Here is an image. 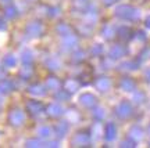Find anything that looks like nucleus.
Listing matches in <instances>:
<instances>
[{"instance_id":"nucleus-9","label":"nucleus","mask_w":150,"mask_h":148,"mask_svg":"<svg viewBox=\"0 0 150 148\" xmlns=\"http://www.w3.org/2000/svg\"><path fill=\"white\" fill-rule=\"evenodd\" d=\"M50 111H53L52 112V115L53 116H59V115H61V107H59V105H52L50 107Z\"/></svg>"},{"instance_id":"nucleus-5","label":"nucleus","mask_w":150,"mask_h":148,"mask_svg":"<svg viewBox=\"0 0 150 148\" xmlns=\"http://www.w3.org/2000/svg\"><path fill=\"white\" fill-rule=\"evenodd\" d=\"M96 86H97V89H100L104 91V90H107L108 87H110V80H108L107 78H100V79H97Z\"/></svg>"},{"instance_id":"nucleus-3","label":"nucleus","mask_w":150,"mask_h":148,"mask_svg":"<svg viewBox=\"0 0 150 148\" xmlns=\"http://www.w3.org/2000/svg\"><path fill=\"white\" fill-rule=\"evenodd\" d=\"M79 101H81V104L82 105H85V107H93L95 105V102H96V98L93 97L92 94H83V95H81V98H79Z\"/></svg>"},{"instance_id":"nucleus-7","label":"nucleus","mask_w":150,"mask_h":148,"mask_svg":"<svg viewBox=\"0 0 150 148\" xmlns=\"http://www.w3.org/2000/svg\"><path fill=\"white\" fill-rule=\"evenodd\" d=\"M121 87H122L124 90H127V91H131V90H134L135 85L131 79H124L122 82H121Z\"/></svg>"},{"instance_id":"nucleus-8","label":"nucleus","mask_w":150,"mask_h":148,"mask_svg":"<svg viewBox=\"0 0 150 148\" xmlns=\"http://www.w3.org/2000/svg\"><path fill=\"white\" fill-rule=\"evenodd\" d=\"M122 53H124V48H121V47H114L111 50V55L114 57V58L121 57V55H122Z\"/></svg>"},{"instance_id":"nucleus-1","label":"nucleus","mask_w":150,"mask_h":148,"mask_svg":"<svg viewBox=\"0 0 150 148\" xmlns=\"http://www.w3.org/2000/svg\"><path fill=\"white\" fill-rule=\"evenodd\" d=\"M117 15L122 17V18H135L136 17V11L129 7V6H121L117 8Z\"/></svg>"},{"instance_id":"nucleus-6","label":"nucleus","mask_w":150,"mask_h":148,"mask_svg":"<svg viewBox=\"0 0 150 148\" xmlns=\"http://www.w3.org/2000/svg\"><path fill=\"white\" fill-rule=\"evenodd\" d=\"M88 141H89V137H88L86 134H83V133H79V134L76 136V138L74 140V144L82 145V144H88Z\"/></svg>"},{"instance_id":"nucleus-2","label":"nucleus","mask_w":150,"mask_h":148,"mask_svg":"<svg viewBox=\"0 0 150 148\" xmlns=\"http://www.w3.org/2000/svg\"><path fill=\"white\" fill-rule=\"evenodd\" d=\"M131 112H132V108H131V105H129L127 101L121 102V104L117 107V114H118V116H120V118H128V116H131Z\"/></svg>"},{"instance_id":"nucleus-4","label":"nucleus","mask_w":150,"mask_h":148,"mask_svg":"<svg viewBox=\"0 0 150 148\" xmlns=\"http://www.w3.org/2000/svg\"><path fill=\"white\" fill-rule=\"evenodd\" d=\"M115 133H117L115 126H114L112 123H108L107 126H106V138H107L108 141H110V140H112V138L115 137Z\"/></svg>"},{"instance_id":"nucleus-11","label":"nucleus","mask_w":150,"mask_h":148,"mask_svg":"<svg viewBox=\"0 0 150 148\" xmlns=\"http://www.w3.org/2000/svg\"><path fill=\"white\" fill-rule=\"evenodd\" d=\"M147 27H150V18H147Z\"/></svg>"},{"instance_id":"nucleus-10","label":"nucleus","mask_w":150,"mask_h":148,"mask_svg":"<svg viewBox=\"0 0 150 148\" xmlns=\"http://www.w3.org/2000/svg\"><path fill=\"white\" fill-rule=\"evenodd\" d=\"M104 1H106V4H111V3H114L115 0H104Z\"/></svg>"},{"instance_id":"nucleus-12","label":"nucleus","mask_w":150,"mask_h":148,"mask_svg":"<svg viewBox=\"0 0 150 148\" xmlns=\"http://www.w3.org/2000/svg\"><path fill=\"white\" fill-rule=\"evenodd\" d=\"M149 133H150V127H149Z\"/></svg>"}]
</instances>
